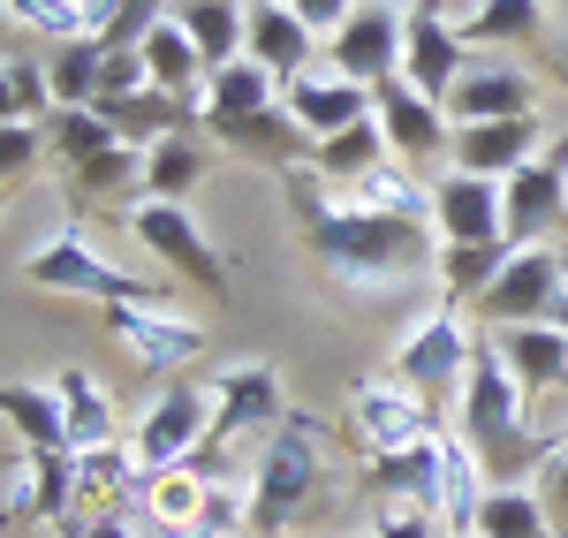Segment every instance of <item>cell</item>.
Segmentation results:
<instances>
[{
    "mask_svg": "<svg viewBox=\"0 0 568 538\" xmlns=\"http://www.w3.org/2000/svg\"><path fill=\"white\" fill-rule=\"evenodd\" d=\"M8 8V23L16 31H31V39L45 45H61V39H84L91 23H84V0H0Z\"/></svg>",
    "mask_w": 568,
    "mask_h": 538,
    "instance_id": "39",
    "label": "cell"
},
{
    "mask_svg": "<svg viewBox=\"0 0 568 538\" xmlns=\"http://www.w3.org/2000/svg\"><path fill=\"white\" fill-rule=\"evenodd\" d=\"M433 235H439V243H508L500 182L439 168V175H433ZM508 251H516V243H508Z\"/></svg>",
    "mask_w": 568,
    "mask_h": 538,
    "instance_id": "17",
    "label": "cell"
},
{
    "mask_svg": "<svg viewBox=\"0 0 568 538\" xmlns=\"http://www.w3.org/2000/svg\"><path fill=\"white\" fill-rule=\"evenodd\" d=\"M493 349H500V364L516 372V387H524L530 409L568 395V334L554 326V318H546V326H500Z\"/></svg>",
    "mask_w": 568,
    "mask_h": 538,
    "instance_id": "20",
    "label": "cell"
},
{
    "mask_svg": "<svg viewBox=\"0 0 568 538\" xmlns=\"http://www.w3.org/2000/svg\"><path fill=\"white\" fill-rule=\"evenodd\" d=\"M349 425H356V440H364V463H372V455H402V448H417V440H439V433H447V417H439L417 387H402V379H356Z\"/></svg>",
    "mask_w": 568,
    "mask_h": 538,
    "instance_id": "11",
    "label": "cell"
},
{
    "mask_svg": "<svg viewBox=\"0 0 568 538\" xmlns=\"http://www.w3.org/2000/svg\"><path fill=\"white\" fill-rule=\"evenodd\" d=\"M23 281H31V288H53V296H99V304H144V296H160L144 273H130L122 258H106L84 221L53 227L39 251L23 258Z\"/></svg>",
    "mask_w": 568,
    "mask_h": 538,
    "instance_id": "4",
    "label": "cell"
},
{
    "mask_svg": "<svg viewBox=\"0 0 568 538\" xmlns=\"http://www.w3.org/2000/svg\"><path fill=\"white\" fill-rule=\"evenodd\" d=\"M136 53H144V77H152L160 91H175V99H197V106H205V77H213V69H205L197 39L182 31L175 16H160V23L144 31V45H136Z\"/></svg>",
    "mask_w": 568,
    "mask_h": 538,
    "instance_id": "27",
    "label": "cell"
},
{
    "mask_svg": "<svg viewBox=\"0 0 568 538\" xmlns=\"http://www.w3.org/2000/svg\"><path fill=\"white\" fill-rule=\"evenodd\" d=\"M372 538H447V531H439L433 508H394L387 500V508L372 516Z\"/></svg>",
    "mask_w": 568,
    "mask_h": 538,
    "instance_id": "41",
    "label": "cell"
},
{
    "mask_svg": "<svg viewBox=\"0 0 568 538\" xmlns=\"http://www.w3.org/2000/svg\"><path fill=\"white\" fill-rule=\"evenodd\" d=\"M45 144L61 152V168H84L91 152H106V144H122L114 122L99 114V106H53L45 114Z\"/></svg>",
    "mask_w": 568,
    "mask_h": 538,
    "instance_id": "38",
    "label": "cell"
},
{
    "mask_svg": "<svg viewBox=\"0 0 568 538\" xmlns=\"http://www.w3.org/2000/svg\"><path fill=\"white\" fill-rule=\"evenodd\" d=\"M243 53L288 84V77H304L311 61L326 53V39L311 31V23L296 16V8H288V0H251V31H243Z\"/></svg>",
    "mask_w": 568,
    "mask_h": 538,
    "instance_id": "21",
    "label": "cell"
},
{
    "mask_svg": "<svg viewBox=\"0 0 568 538\" xmlns=\"http://www.w3.org/2000/svg\"><path fill=\"white\" fill-rule=\"evenodd\" d=\"M568 296V258L554 243H524V251H508V266L493 273V288L478 296V318L485 334H500V326H546V318L561 312Z\"/></svg>",
    "mask_w": 568,
    "mask_h": 538,
    "instance_id": "8",
    "label": "cell"
},
{
    "mask_svg": "<svg viewBox=\"0 0 568 538\" xmlns=\"http://www.w3.org/2000/svg\"><path fill=\"white\" fill-rule=\"evenodd\" d=\"M53 395H61V425H69V455H91V448H122V409L114 395L99 387V372L84 364H69L61 379H53Z\"/></svg>",
    "mask_w": 568,
    "mask_h": 538,
    "instance_id": "25",
    "label": "cell"
},
{
    "mask_svg": "<svg viewBox=\"0 0 568 538\" xmlns=\"http://www.w3.org/2000/svg\"><path fill=\"white\" fill-rule=\"evenodd\" d=\"M470 538H561V524H554V508H546L538 486H493Z\"/></svg>",
    "mask_w": 568,
    "mask_h": 538,
    "instance_id": "35",
    "label": "cell"
},
{
    "mask_svg": "<svg viewBox=\"0 0 568 538\" xmlns=\"http://www.w3.org/2000/svg\"><path fill=\"white\" fill-rule=\"evenodd\" d=\"M69 538H144V524H130V508H99V516H84Z\"/></svg>",
    "mask_w": 568,
    "mask_h": 538,
    "instance_id": "44",
    "label": "cell"
},
{
    "mask_svg": "<svg viewBox=\"0 0 568 538\" xmlns=\"http://www.w3.org/2000/svg\"><path fill=\"white\" fill-rule=\"evenodd\" d=\"M439 8H447V16H463V8H470V0H439Z\"/></svg>",
    "mask_w": 568,
    "mask_h": 538,
    "instance_id": "49",
    "label": "cell"
},
{
    "mask_svg": "<svg viewBox=\"0 0 568 538\" xmlns=\"http://www.w3.org/2000/svg\"><path fill=\"white\" fill-rule=\"evenodd\" d=\"M205 136L227 144V152H243V160H258V168H304L311 160V136L288 114V99H273L258 114H235V122H205Z\"/></svg>",
    "mask_w": 568,
    "mask_h": 538,
    "instance_id": "22",
    "label": "cell"
},
{
    "mask_svg": "<svg viewBox=\"0 0 568 538\" xmlns=\"http://www.w3.org/2000/svg\"><path fill=\"white\" fill-rule=\"evenodd\" d=\"M530 486L546 494V508H554V524L568 531V448H554V455H546V470H538Z\"/></svg>",
    "mask_w": 568,
    "mask_h": 538,
    "instance_id": "42",
    "label": "cell"
},
{
    "mask_svg": "<svg viewBox=\"0 0 568 538\" xmlns=\"http://www.w3.org/2000/svg\"><path fill=\"white\" fill-rule=\"evenodd\" d=\"M561 448H568V440H561Z\"/></svg>",
    "mask_w": 568,
    "mask_h": 538,
    "instance_id": "52",
    "label": "cell"
},
{
    "mask_svg": "<svg viewBox=\"0 0 568 538\" xmlns=\"http://www.w3.org/2000/svg\"><path fill=\"white\" fill-rule=\"evenodd\" d=\"M288 8L304 16V23H311V31H318V39H334V31L349 23V8H356V0H288Z\"/></svg>",
    "mask_w": 568,
    "mask_h": 538,
    "instance_id": "43",
    "label": "cell"
},
{
    "mask_svg": "<svg viewBox=\"0 0 568 538\" xmlns=\"http://www.w3.org/2000/svg\"><path fill=\"white\" fill-rule=\"evenodd\" d=\"M372 114H379V130H387L402 168H417V175H439V168H447V152H455V114H447L439 99H425L417 84L387 77V84L372 91Z\"/></svg>",
    "mask_w": 568,
    "mask_h": 538,
    "instance_id": "13",
    "label": "cell"
},
{
    "mask_svg": "<svg viewBox=\"0 0 568 538\" xmlns=\"http://www.w3.org/2000/svg\"><path fill=\"white\" fill-rule=\"evenodd\" d=\"M402 0H356L349 23L326 39V69H342L349 84L379 91L387 77H402Z\"/></svg>",
    "mask_w": 568,
    "mask_h": 538,
    "instance_id": "14",
    "label": "cell"
},
{
    "mask_svg": "<svg viewBox=\"0 0 568 538\" xmlns=\"http://www.w3.org/2000/svg\"><path fill=\"white\" fill-rule=\"evenodd\" d=\"M182 31L197 39L205 53V69H227V61H243V31H251V0H175L168 8Z\"/></svg>",
    "mask_w": 568,
    "mask_h": 538,
    "instance_id": "30",
    "label": "cell"
},
{
    "mask_svg": "<svg viewBox=\"0 0 568 538\" xmlns=\"http://www.w3.org/2000/svg\"><path fill=\"white\" fill-rule=\"evenodd\" d=\"M8 31H16V23H8V8H0V61H8Z\"/></svg>",
    "mask_w": 568,
    "mask_h": 538,
    "instance_id": "47",
    "label": "cell"
},
{
    "mask_svg": "<svg viewBox=\"0 0 568 538\" xmlns=\"http://www.w3.org/2000/svg\"><path fill=\"white\" fill-rule=\"evenodd\" d=\"M99 114L114 122V136L122 144H160V136H175V130H205V106L197 99H175V91H160V84H144V91H122V99H99Z\"/></svg>",
    "mask_w": 568,
    "mask_h": 538,
    "instance_id": "23",
    "label": "cell"
},
{
    "mask_svg": "<svg viewBox=\"0 0 568 538\" xmlns=\"http://www.w3.org/2000/svg\"><path fill=\"white\" fill-rule=\"evenodd\" d=\"M205 175H213V152L197 130H175L144 152V197H160V205H190Z\"/></svg>",
    "mask_w": 568,
    "mask_h": 538,
    "instance_id": "28",
    "label": "cell"
},
{
    "mask_svg": "<svg viewBox=\"0 0 568 538\" xmlns=\"http://www.w3.org/2000/svg\"><path fill=\"white\" fill-rule=\"evenodd\" d=\"M463 69H470V39L455 31V16L439 0H409V16H402V84H417L425 99L447 106Z\"/></svg>",
    "mask_w": 568,
    "mask_h": 538,
    "instance_id": "15",
    "label": "cell"
},
{
    "mask_svg": "<svg viewBox=\"0 0 568 538\" xmlns=\"http://www.w3.org/2000/svg\"><path fill=\"white\" fill-rule=\"evenodd\" d=\"M546 152V122L538 114H516V122H455V152H447V168L455 175H516L524 160Z\"/></svg>",
    "mask_w": 568,
    "mask_h": 538,
    "instance_id": "18",
    "label": "cell"
},
{
    "mask_svg": "<svg viewBox=\"0 0 568 538\" xmlns=\"http://www.w3.org/2000/svg\"><path fill=\"white\" fill-rule=\"evenodd\" d=\"M318 486H326V425L311 409H288L273 440L251 455V538H288Z\"/></svg>",
    "mask_w": 568,
    "mask_h": 538,
    "instance_id": "3",
    "label": "cell"
},
{
    "mask_svg": "<svg viewBox=\"0 0 568 538\" xmlns=\"http://www.w3.org/2000/svg\"><path fill=\"white\" fill-rule=\"evenodd\" d=\"M554 326H561V334H568V296H561V312H554Z\"/></svg>",
    "mask_w": 568,
    "mask_h": 538,
    "instance_id": "48",
    "label": "cell"
},
{
    "mask_svg": "<svg viewBox=\"0 0 568 538\" xmlns=\"http://www.w3.org/2000/svg\"><path fill=\"white\" fill-rule=\"evenodd\" d=\"M334 197L356 205V213H387V221H433V175H417V168H402V160H379L372 175L342 182Z\"/></svg>",
    "mask_w": 568,
    "mask_h": 538,
    "instance_id": "26",
    "label": "cell"
},
{
    "mask_svg": "<svg viewBox=\"0 0 568 538\" xmlns=\"http://www.w3.org/2000/svg\"><path fill=\"white\" fill-rule=\"evenodd\" d=\"M561 538H568V531H561Z\"/></svg>",
    "mask_w": 568,
    "mask_h": 538,
    "instance_id": "53",
    "label": "cell"
},
{
    "mask_svg": "<svg viewBox=\"0 0 568 538\" xmlns=\"http://www.w3.org/2000/svg\"><path fill=\"white\" fill-rule=\"evenodd\" d=\"M439 486H447V433L439 440H417L402 455H372V494L379 508H433L439 516Z\"/></svg>",
    "mask_w": 568,
    "mask_h": 538,
    "instance_id": "24",
    "label": "cell"
},
{
    "mask_svg": "<svg viewBox=\"0 0 568 538\" xmlns=\"http://www.w3.org/2000/svg\"><path fill=\"white\" fill-rule=\"evenodd\" d=\"M281 417H288L281 372H273L265 357L227 364V372L213 379V440H205V455H197V470H205V478H227L220 463H227L235 448H265Z\"/></svg>",
    "mask_w": 568,
    "mask_h": 538,
    "instance_id": "5",
    "label": "cell"
},
{
    "mask_svg": "<svg viewBox=\"0 0 568 538\" xmlns=\"http://www.w3.org/2000/svg\"><path fill=\"white\" fill-rule=\"evenodd\" d=\"M69 190L77 197H91V205H130V197H144V144H106V152H91L84 168H69Z\"/></svg>",
    "mask_w": 568,
    "mask_h": 538,
    "instance_id": "37",
    "label": "cell"
},
{
    "mask_svg": "<svg viewBox=\"0 0 568 538\" xmlns=\"http://www.w3.org/2000/svg\"><path fill=\"white\" fill-rule=\"evenodd\" d=\"M470 357H478V334L463 326L455 304H439L433 318H417V326L402 334V349H394V379L417 387L439 417H455V395H463V379H470Z\"/></svg>",
    "mask_w": 568,
    "mask_h": 538,
    "instance_id": "6",
    "label": "cell"
},
{
    "mask_svg": "<svg viewBox=\"0 0 568 538\" xmlns=\"http://www.w3.org/2000/svg\"><path fill=\"white\" fill-rule=\"evenodd\" d=\"M447 114L455 122H516V114H538V77L516 69V61L470 53V69L447 91Z\"/></svg>",
    "mask_w": 568,
    "mask_h": 538,
    "instance_id": "16",
    "label": "cell"
},
{
    "mask_svg": "<svg viewBox=\"0 0 568 538\" xmlns=\"http://www.w3.org/2000/svg\"><path fill=\"white\" fill-rule=\"evenodd\" d=\"M379 160H394V144H387V130H379V114H364V122H349V130L318 136V144H311V160H304V168H311L318 182H334V190H342V182L372 175Z\"/></svg>",
    "mask_w": 568,
    "mask_h": 538,
    "instance_id": "29",
    "label": "cell"
},
{
    "mask_svg": "<svg viewBox=\"0 0 568 538\" xmlns=\"http://www.w3.org/2000/svg\"><path fill=\"white\" fill-rule=\"evenodd\" d=\"M508 266V243H439V304H455V312H478V296L493 288V273Z\"/></svg>",
    "mask_w": 568,
    "mask_h": 538,
    "instance_id": "32",
    "label": "cell"
},
{
    "mask_svg": "<svg viewBox=\"0 0 568 538\" xmlns=\"http://www.w3.org/2000/svg\"><path fill=\"white\" fill-rule=\"evenodd\" d=\"M455 31L478 45H530L546 31V0H470L463 16H455Z\"/></svg>",
    "mask_w": 568,
    "mask_h": 538,
    "instance_id": "34",
    "label": "cell"
},
{
    "mask_svg": "<svg viewBox=\"0 0 568 538\" xmlns=\"http://www.w3.org/2000/svg\"><path fill=\"white\" fill-rule=\"evenodd\" d=\"M130 235L160 258V266L190 281V288H205V296H227V258L213 251V235L205 221L190 213V205H160V197H136L130 205Z\"/></svg>",
    "mask_w": 568,
    "mask_h": 538,
    "instance_id": "9",
    "label": "cell"
},
{
    "mask_svg": "<svg viewBox=\"0 0 568 538\" xmlns=\"http://www.w3.org/2000/svg\"><path fill=\"white\" fill-rule=\"evenodd\" d=\"M106 334L130 349V364L168 372V379H182L190 364L213 349V342H205V326H197V318H182V312H168L160 296H144V304H106Z\"/></svg>",
    "mask_w": 568,
    "mask_h": 538,
    "instance_id": "12",
    "label": "cell"
},
{
    "mask_svg": "<svg viewBox=\"0 0 568 538\" xmlns=\"http://www.w3.org/2000/svg\"><path fill=\"white\" fill-rule=\"evenodd\" d=\"M0 425H8L31 455H61V448H69V425H61V395H53V379H45V387L8 379V387H0Z\"/></svg>",
    "mask_w": 568,
    "mask_h": 538,
    "instance_id": "31",
    "label": "cell"
},
{
    "mask_svg": "<svg viewBox=\"0 0 568 538\" xmlns=\"http://www.w3.org/2000/svg\"><path fill=\"white\" fill-rule=\"evenodd\" d=\"M500 221H508V243H554L568 227V136L546 144L538 160H524L516 175H500Z\"/></svg>",
    "mask_w": 568,
    "mask_h": 538,
    "instance_id": "10",
    "label": "cell"
},
{
    "mask_svg": "<svg viewBox=\"0 0 568 538\" xmlns=\"http://www.w3.org/2000/svg\"><path fill=\"white\" fill-rule=\"evenodd\" d=\"M281 99H288V114L304 122L311 144H318V136H334V130H349V122H364V114H372V91L349 84L342 69H326V53L311 61L304 77H288V84H281Z\"/></svg>",
    "mask_w": 568,
    "mask_h": 538,
    "instance_id": "19",
    "label": "cell"
},
{
    "mask_svg": "<svg viewBox=\"0 0 568 538\" xmlns=\"http://www.w3.org/2000/svg\"><path fill=\"white\" fill-rule=\"evenodd\" d=\"M455 433L470 440V455L485 463V478H493V486H530V478L546 470V455H554L546 440H538V417H530L516 372L500 364L493 334L478 342L470 379H463V395H455Z\"/></svg>",
    "mask_w": 568,
    "mask_h": 538,
    "instance_id": "2",
    "label": "cell"
},
{
    "mask_svg": "<svg viewBox=\"0 0 568 538\" xmlns=\"http://www.w3.org/2000/svg\"><path fill=\"white\" fill-rule=\"evenodd\" d=\"M45 152H53V144H45V122H0V197L39 175Z\"/></svg>",
    "mask_w": 568,
    "mask_h": 538,
    "instance_id": "40",
    "label": "cell"
},
{
    "mask_svg": "<svg viewBox=\"0 0 568 538\" xmlns=\"http://www.w3.org/2000/svg\"><path fill=\"white\" fill-rule=\"evenodd\" d=\"M273 99H281V77H273V69H258V61L243 53V61H227V69H213V77H205V122L258 114V106H273Z\"/></svg>",
    "mask_w": 568,
    "mask_h": 538,
    "instance_id": "36",
    "label": "cell"
},
{
    "mask_svg": "<svg viewBox=\"0 0 568 538\" xmlns=\"http://www.w3.org/2000/svg\"><path fill=\"white\" fill-rule=\"evenodd\" d=\"M99 77H106V39H99V31L45 45V84H53V106H99Z\"/></svg>",
    "mask_w": 568,
    "mask_h": 538,
    "instance_id": "33",
    "label": "cell"
},
{
    "mask_svg": "<svg viewBox=\"0 0 568 538\" xmlns=\"http://www.w3.org/2000/svg\"><path fill=\"white\" fill-rule=\"evenodd\" d=\"M561 77H568V31H561Z\"/></svg>",
    "mask_w": 568,
    "mask_h": 538,
    "instance_id": "50",
    "label": "cell"
},
{
    "mask_svg": "<svg viewBox=\"0 0 568 538\" xmlns=\"http://www.w3.org/2000/svg\"><path fill=\"white\" fill-rule=\"evenodd\" d=\"M205 440H213V387L190 379V372L168 379V387L152 395V409L130 425V455H136L144 478H152V470H175V463H197Z\"/></svg>",
    "mask_w": 568,
    "mask_h": 538,
    "instance_id": "7",
    "label": "cell"
},
{
    "mask_svg": "<svg viewBox=\"0 0 568 538\" xmlns=\"http://www.w3.org/2000/svg\"><path fill=\"white\" fill-rule=\"evenodd\" d=\"M122 8H130V0H84V23H91V31H114Z\"/></svg>",
    "mask_w": 568,
    "mask_h": 538,
    "instance_id": "46",
    "label": "cell"
},
{
    "mask_svg": "<svg viewBox=\"0 0 568 538\" xmlns=\"http://www.w3.org/2000/svg\"><path fill=\"white\" fill-rule=\"evenodd\" d=\"M288 213L304 227V251L334 273L349 296H394L409 281H433L439 235L433 221H387V213H356L334 197V182H318L311 168H281Z\"/></svg>",
    "mask_w": 568,
    "mask_h": 538,
    "instance_id": "1",
    "label": "cell"
},
{
    "mask_svg": "<svg viewBox=\"0 0 568 538\" xmlns=\"http://www.w3.org/2000/svg\"><path fill=\"white\" fill-rule=\"evenodd\" d=\"M168 8H175V0H168Z\"/></svg>",
    "mask_w": 568,
    "mask_h": 538,
    "instance_id": "51",
    "label": "cell"
},
{
    "mask_svg": "<svg viewBox=\"0 0 568 538\" xmlns=\"http://www.w3.org/2000/svg\"><path fill=\"white\" fill-rule=\"evenodd\" d=\"M0 122H31L23 114V91H16V53L0 61Z\"/></svg>",
    "mask_w": 568,
    "mask_h": 538,
    "instance_id": "45",
    "label": "cell"
}]
</instances>
